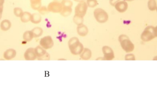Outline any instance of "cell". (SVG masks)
<instances>
[{
    "label": "cell",
    "instance_id": "obj_1",
    "mask_svg": "<svg viewBox=\"0 0 157 85\" xmlns=\"http://www.w3.org/2000/svg\"><path fill=\"white\" fill-rule=\"evenodd\" d=\"M68 46L71 54L74 55H79L84 48L82 43L76 37H72L69 40Z\"/></svg>",
    "mask_w": 157,
    "mask_h": 85
},
{
    "label": "cell",
    "instance_id": "obj_2",
    "mask_svg": "<svg viewBox=\"0 0 157 85\" xmlns=\"http://www.w3.org/2000/svg\"><path fill=\"white\" fill-rule=\"evenodd\" d=\"M157 27L148 26L141 34V38L143 41L149 42L157 38Z\"/></svg>",
    "mask_w": 157,
    "mask_h": 85
},
{
    "label": "cell",
    "instance_id": "obj_3",
    "mask_svg": "<svg viewBox=\"0 0 157 85\" xmlns=\"http://www.w3.org/2000/svg\"><path fill=\"white\" fill-rule=\"evenodd\" d=\"M119 41L122 49L126 53H130L134 50V44L130 40L127 35L121 34L119 37Z\"/></svg>",
    "mask_w": 157,
    "mask_h": 85
},
{
    "label": "cell",
    "instance_id": "obj_4",
    "mask_svg": "<svg viewBox=\"0 0 157 85\" xmlns=\"http://www.w3.org/2000/svg\"><path fill=\"white\" fill-rule=\"evenodd\" d=\"M94 16L97 22L101 24L105 23L109 18L107 12L101 8H98L94 10Z\"/></svg>",
    "mask_w": 157,
    "mask_h": 85
},
{
    "label": "cell",
    "instance_id": "obj_5",
    "mask_svg": "<svg viewBox=\"0 0 157 85\" xmlns=\"http://www.w3.org/2000/svg\"><path fill=\"white\" fill-rule=\"evenodd\" d=\"M35 52L37 56V58L39 60H49L50 59V55L47 53L46 50L41 47L37 46L35 48Z\"/></svg>",
    "mask_w": 157,
    "mask_h": 85
},
{
    "label": "cell",
    "instance_id": "obj_6",
    "mask_svg": "<svg viewBox=\"0 0 157 85\" xmlns=\"http://www.w3.org/2000/svg\"><path fill=\"white\" fill-rule=\"evenodd\" d=\"M88 7L86 2H78L75 8V15L84 17L87 11Z\"/></svg>",
    "mask_w": 157,
    "mask_h": 85
},
{
    "label": "cell",
    "instance_id": "obj_7",
    "mask_svg": "<svg viewBox=\"0 0 157 85\" xmlns=\"http://www.w3.org/2000/svg\"><path fill=\"white\" fill-rule=\"evenodd\" d=\"M40 46L45 50L50 49L54 45V41L50 35H47L41 39L39 42Z\"/></svg>",
    "mask_w": 157,
    "mask_h": 85
},
{
    "label": "cell",
    "instance_id": "obj_8",
    "mask_svg": "<svg viewBox=\"0 0 157 85\" xmlns=\"http://www.w3.org/2000/svg\"><path fill=\"white\" fill-rule=\"evenodd\" d=\"M102 51L104 55V60L111 61L115 57L114 51L111 47L105 46L102 48Z\"/></svg>",
    "mask_w": 157,
    "mask_h": 85
},
{
    "label": "cell",
    "instance_id": "obj_9",
    "mask_svg": "<svg viewBox=\"0 0 157 85\" xmlns=\"http://www.w3.org/2000/svg\"><path fill=\"white\" fill-rule=\"evenodd\" d=\"M49 12L53 13H59L62 11L63 8L62 5V3L53 1L49 3L47 7Z\"/></svg>",
    "mask_w": 157,
    "mask_h": 85
},
{
    "label": "cell",
    "instance_id": "obj_10",
    "mask_svg": "<svg viewBox=\"0 0 157 85\" xmlns=\"http://www.w3.org/2000/svg\"><path fill=\"white\" fill-rule=\"evenodd\" d=\"M24 58L25 60L32 61L37 59V56L35 52V48L30 47L25 51L24 54Z\"/></svg>",
    "mask_w": 157,
    "mask_h": 85
},
{
    "label": "cell",
    "instance_id": "obj_11",
    "mask_svg": "<svg viewBox=\"0 0 157 85\" xmlns=\"http://www.w3.org/2000/svg\"><path fill=\"white\" fill-rule=\"evenodd\" d=\"M114 7H115V9L118 12L123 13L125 12L128 9V4L127 2L125 1H120L118 3H116Z\"/></svg>",
    "mask_w": 157,
    "mask_h": 85
},
{
    "label": "cell",
    "instance_id": "obj_12",
    "mask_svg": "<svg viewBox=\"0 0 157 85\" xmlns=\"http://www.w3.org/2000/svg\"><path fill=\"white\" fill-rule=\"evenodd\" d=\"M77 31L79 36L85 37L88 34L89 29L87 26L82 24L77 26Z\"/></svg>",
    "mask_w": 157,
    "mask_h": 85
},
{
    "label": "cell",
    "instance_id": "obj_13",
    "mask_svg": "<svg viewBox=\"0 0 157 85\" xmlns=\"http://www.w3.org/2000/svg\"><path fill=\"white\" fill-rule=\"evenodd\" d=\"M17 53L15 50L14 49H8L3 54V57L7 60H10L15 57Z\"/></svg>",
    "mask_w": 157,
    "mask_h": 85
},
{
    "label": "cell",
    "instance_id": "obj_14",
    "mask_svg": "<svg viewBox=\"0 0 157 85\" xmlns=\"http://www.w3.org/2000/svg\"><path fill=\"white\" fill-rule=\"evenodd\" d=\"M79 55L82 60H89L92 57V52L88 48H84Z\"/></svg>",
    "mask_w": 157,
    "mask_h": 85
},
{
    "label": "cell",
    "instance_id": "obj_15",
    "mask_svg": "<svg viewBox=\"0 0 157 85\" xmlns=\"http://www.w3.org/2000/svg\"><path fill=\"white\" fill-rule=\"evenodd\" d=\"M12 24L8 19H4L0 24V28L4 31H8L11 27Z\"/></svg>",
    "mask_w": 157,
    "mask_h": 85
},
{
    "label": "cell",
    "instance_id": "obj_16",
    "mask_svg": "<svg viewBox=\"0 0 157 85\" xmlns=\"http://www.w3.org/2000/svg\"><path fill=\"white\" fill-rule=\"evenodd\" d=\"M42 20V18L41 15L39 14L35 13L31 15L30 21L33 24H38L41 22Z\"/></svg>",
    "mask_w": 157,
    "mask_h": 85
},
{
    "label": "cell",
    "instance_id": "obj_17",
    "mask_svg": "<svg viewBox=\"0 0 157 85\" xmlns=\"http://www.w3.org/2000/svg\"><path fill=\"white\" fill-rule=\"evenodd\" d=\"M42 0H31L30 3L32 8L35 10H38L42 6Z\"/></svg>",
    "mask_w": 157,
    "mask_h": 85
},
{
    "label": "cell",
    "instance_id": "obj_18",
    "mask_svg": "<svg viewBox=\"0 0 157 85\" xmlns=\"http://www.w3.org/2000/svg\"><path fill=\"white\" fill-rule=\"evenodd\" d=\"M31 31L33 34L34 38H40L43 34V30L39 27H35Z\"/></svg>",
    "mask_w": 157,
    "mask_h": 85
},
{
    "label": "cell",
    "instance_id": "obj_19",
    "mask_svg": "<svg viewBox=\"0 0 157 85\" xmlns=\"http://www.w3.org/2000/svg\"><path fill=\"white\" fill-rule=\"evenodd\" d=\"M31 15L32 14L28 11L23 12V14L20 17L21 22L24 23H28L31 20Z\"/></svg>",
    "mask_w": 157,
    "mask_h": 85
},
{
    "label": "cell",
    "instance_id": "obj_20",
    "mask_svg": "<svg viewBox=\"0 0 157 85\" xmlns=\"http://www.w3.org/2000/svg\"><path fill=\"white\" fill-rule=\"evenodd\" d=\"M23 38L25 41L30 42L34 38L33 34L32 31H26L24 33L23 35Z\"/></svg>",
    "mask_w": 157,
    "mask_h": 85
},
{
    "label": "cell",
    "instance_id": "obj_21",
    "mask_svg": "<svg viewBox=\"0 0 157 85\" xmlns=\"http://www.w3.org/2000/svg\"><path fill=\"white\" fill-rule=\"evenodd\" d=\"M72 11V8H63L62 11L60 12V14L62 16L66 17L71 15Z\"/></svg>",
    "mask_w": 157,
    "mask_h": 85
},
{
    "label": "cell",
    "instance_id": "obj_22",
    "mask_svg": "<svg viewBox=\"0 0 157 85\" xmlns=\"http://www.w3.org/2000/svg\"><path fill=\"white\" fill-rule=\"evenodd\" d=\"M148 7L149 10L154 11L157 9V2L156 0H149Z\"/></svg>",
    "mask_w": 157,
    "mask_h": 85
},
{
    "label": "cell",
    "instance_id": "obj_23",
    "mask_svg": "<svg viewBox=\"0 0 157 85\" xmlns=\"http://www.w3.org/2000/svg\"><path fill=\"white\" fill-rule=\"evenodd\" d=\"M73 21L74 24H76L77 26L80 25L81 24H83L84 17H82L74 15L73 18Z\"/></svg>",
    "mask_w": 157,
    "mask_h": 85
},
{
    "label": "cell",
    "instance_id": "obj_24",
    "mask_svg": "<svg viewBox=\"0 0 157 85\" xmlns=\"http://www.w3.org/2000/svg\"><path fill=\"white\" fill-rule=\"evenodd\" d=\"M86 4L88 7L90 8H94L98 5L97 0H86Z\"/></svg>",
    "mask_w": 157,
    "mask_h": 85
},
{
    "label": "cell",
    "instance_id": "obj_25",
    "mask_svg": "<svg viewBox=\"0 0 157 85\" xmlns=\"http://www.w3.org/2000/svg\"><path fill=\"white\" fill-rule=\"evenodd\" d=\"M38 11L40 15H46L49 13V11L48 10V8L45 6H41Z\"/></svg>",
    "mask_w": 157,
    "mask_h": 85
},
{
    "label": "cell",
    "instance_id": "obj_26",
    "mask_svg": "<svg viewBox=\"0 0 157 85\" xmlns=\"http://www.w3.org/2000/svg\"><path fill=\"white\" fill-rule=\"evenodd\" d=\"M63 8H72L73 2L71 0H63L62 2Z\"/></svg>",
    "mask_w": 157,
    "mask_h": 85
},
{
    "label": "cell",
    "instance_id": "obj_27",
    "mask_svg": "<svg viewBox=\"0 0 157 85\" xmlns=\"http://www.w3.org/2000/svg\"><path fill=\"white\" fill-rule=\"evenodd\" d=\"M23 10L20 8H15L14 9V13L17 17H20L23 14Z\"/></svg>",
    "mask_w": 157,
    "mask_h": 85
},
{
    "label": "cell",
    "instance_id": "obj_28",
    "mask_svg": "<svg viewBox=\"0 0 157 85\" xmlns=\"http://www.w3.org/2000/svg\"><path fill=\"white\" fill-rule=\"evenodd\" d=\"M125 60L126 61H134L135 60V57L134 54H128L125 55Z\"/></svg>",
    "mask_w": 157,
    "mask_h": 85
},
{
    "label": "cell",
    "instance_id": "obj_29",
    "mask_svg": "<svg viewBox=\"0 0 157 85\" xmlns=\"http://www.w3.org/2000/svg\"><path fill=\"white\" fill-rule=\"evenodd\" d=\"M121 0H109V3L112 6H114L116 3H118Z\"/></svg>",
    "mask_w": 157,
    "mask_h": 85
},
{
    "label": "cell",
    "instance_id": "obj_30",
    "mask_svg": "<svg viewBox=\"0 0 157 85\" xmlns=\"http://www.w3.org/2000/svg\"><path fill=\"white\" fill-rule=\"evenodd\" d=\"M3 6H0V20L2 18V13H3Z\"/></svg>",
    "mask_w": 157,
    "mask_h": 85
},
{
    "label": "cell",
    "instance_id": "obj_31",
    "mask_svg": "<svg viewBox=\"0 0 157 85\" xmlns=\"http://www.w3.org/2000/svg\"><path fill=\"white\" fill-rule=\"evenodd\" d=\"M74 1L76 2H85V0H73Z\"/></svg>",
    "mask_w": 157,
    "mask_h": 85
},
{
    "label": "cell",
    "instance_id": "obj_32",
    "mask_svg": "<svg viewBox=\"0 0 157 85\" xmlns=\"http://www.w3.org/2000/svg\"><path fill=\"white\" fill-rule=\"evenodd\" d=\"M54 1L57 2H59V3H62L63 1V0H54Z\"/></svg>",
    "mask_w": 157,
    "mask_h": 85
},
{
    "label": "cell",
    "instance_id": "obj_33",
    "mask_svg": "<svg viewBox=\"0 0 157 85\" xmlns=\"http://www.w3.org/2000/svg\"><path fill=\"white\" fill-rule=\"evenodd\" d=\"M124 1L126 2H132L134 1V0H124Z\"/></svg>",
    "mask_w": 157,
    "mask_h": 85
}]
</instances>
